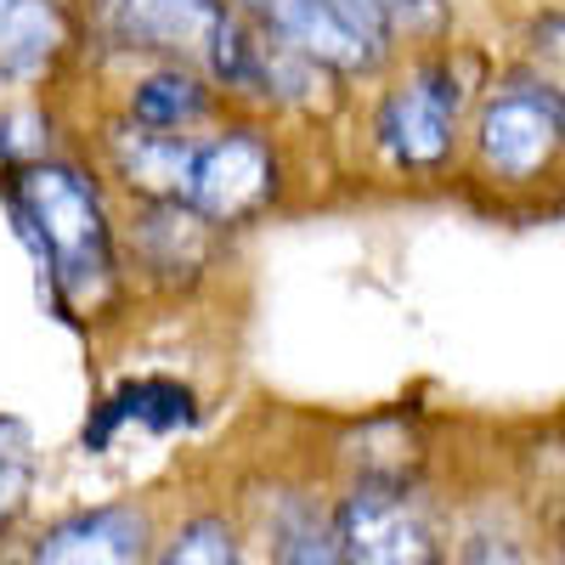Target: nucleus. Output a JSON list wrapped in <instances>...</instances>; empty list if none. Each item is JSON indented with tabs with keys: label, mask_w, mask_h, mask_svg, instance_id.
<instances>
[{
	"label": "nucleus",
	"mask_w": 565,
	"mask_h": 565,
	"mask_svg": "<svg viewBox=\"0 0 565 565\" xmlns=\"http://www.w3.org/2000/svg\"><path fill=\"white\" fill-rule=\"evenodd\" d=\"M148 554V521L136 509H90L57 521L18 565H141Z\"/></svg>",
	"instance_id": "6e6552de"
},
{
	"label": "nucleus",
	"mask_w": 565,
	"mask_h": 565,
	"mask_svg": "<svg viewBox=\"0 0 565 565\" xmlns=\"http://www.w3.org/2000/svg\"><path fill=\"white\" fill-rule=\"evenodd\" d=\"M29 487H34V436L23 418H0V537L23 514Z\"/></svg>",
	"instance_id": "ddd939ff"
},
{
	"label": "nucleus",
	"mask_w": 565,
	"mask_h": 565,
	"mask_svg": "<svg viewBox=\"0 0 565 565\" xmlns=\"http://www.w3.org/2000/svg\"><path fill=\"white\" fill-rule=\"evenodd\" d=\"M204 114H210L204 79L181 74V68L153 74V79H141V85L130 90V119L148 125V130H181V125H193V119H204Z\"/></svg>",
	"instance_id": "9b49d317"
},
{
	"label": "nucleus",
	"mask_w": 565,
	"mask_h": 565,
	"mask_svg": "<svg viewBox=\"0 0 565 565\" xmlns=\"http://www.w3.org/2000/svg\"><path fill=\"white\" fill-rule=\"evenodd\" d=\"M7 193L23 238L34 244L40 266L52 271L63 311L97 317L114 295V238L90 181L68 164H18Z\"/></svg>",
	"instance_id": "f257e3e1"
},
{
	"label": "nucleus",
	"mask_w": 565,
	"mask_h": 565,
	"mask_svg": "<svg viewBox=\"0 0 565 565\" xmlns=\"http://www.w3.org/2000/svg\"><path fill=\"white\" fill-rule=\"evenodd\" d=\"M340 7L345 12H356V18H367L373 29H396L402 18L407 23H418V18H436V7H430V0H340Z\"/></svg>",
	"instance_id": "dca6fc26"
},
{
	"label": "nucleus",
	"mask_w": 565,
	"mask_h": 565,
	"mask_svg": "<svg viewBox=\"0 0 565 565\" xmlns=\"http://www.w3.org/2000/svg\"><path fill=\"white\" fill-rule=\"evenodd\" d=\"M153 565H244V559H238V543H232V532L221 521H193Z\"/></svg>",
	"instance_id": "2eb2a0df"
},
{
	"label": "nucleus",
	"mask_w": 565,
	"mask_h": 565,
	"mask_svg": "<svg viewBox=\"0 0 565 565\" xmlns=\"http://www.w3.org/2000/svg\"><path fill=\"white\" fill-rule=\"evenodd\" d=\"M532 40H537V57L565 74V18H543V23L532 29Z\"/></svg>",
	"instance_id": "a211bd4d"
},
{
	"label": "nucleus",
	"mask_w": 565,
	"mask_h": 565,
	"mask_svg": "<svg viewBox=\"0 0 565 565\" xmlns=\"http://www.w3.org/2000/svg\"><path fill=\"white\" fill-rule=\"evenodd\" d=\"M481 164L503 181H532L565 153V90L532 74L503 79L476 125Z\"/></svg>",
	"instance_id": "f03ea898"
},
{
	"label": "nucleus",
	"mask_w": 565,
	"mask_h": 565,
	"mask_svg": "<svg viewBox=\"0 0 565 565\" xmlns=\"http://www.w3.org/2000/svg\"><path fill=\"white\" fill-rule=\"evenodd\" d=\"M559 565H565V554H559Z\"/></svg>",
	"instance_id": "6ab92c4d"
},
{
	"label": "nucleus",
	"mask_w": 565,
	"mask_h": 565,
	"mask_svg": "<svg viewBox=\"0 0 565 565\" xmlns=\"http://www.w3.org/2000/svg\"><path fill=\"white\" fill-rule=\"evenodd\" d=\"M271 565H345V559H340L334 526H317L311 514H289L282 532H277V559Z\"/></svg>",
	"instance_id": "4468645a"
},
{
	"label": "nucleus",
	"mask_w": 565,
	"mask_h": 565,
	"mask_svg": "<svg viewBox=\"0 0 565 565\" xmlns=\"http://www.w3.org/2000/svg\"><path fill=\"white\" fill-rule=\"evenodd\" d=\"M277 193V164L255 130H226L215 141H199L193 186H186V210L204 221H244Z\"/></svg>",
	"instance_id": "423d86ee"
},
{
	"label": "nucleus",
	"mask_w": 565,
	"mask_h": 565,
	"mask_svg": "<svg viewBox=\"0 0 565 565\" xmlns=\"http://www.w3.org/2000/svg\"><path fill=\"white\" fill-rule=\"evenodd\" d=\"M458 565H532V559H526V548H521V543L503 537V532H476V537L463 543Z\"/></svg>",
	"instance_id": "f3484780"
},
{
	"label": "nucleus",
	"mask_w": 565,
	"mask_h": 565,
	"mask_svg": "<svg viewBox=\"0 0 565 565\" xmlns=\"http://www.w3.org/2000/svg\"><path fill=\"white\" fill-rule=\"evenodd\" d=\"M345 565H441V532L407 481H362L334 514Z\"/></svg>",
	"instance_id": "7ed1b4c3"
},
{
	"label": "nucleus",
	"mask_w": 565,
	"mask_h": 565,
	"mask_svg": "<svg viewBox=\"0 0 565 565\" xmlns=\"http://www.w3.org/2000/svg\"><path fill=\"white\" fill-rule=\"evenodd\" d=\"M458 108H463V74L447 57L424 63L385 97L373 136H380V148L391 153V164H402V170H436L452 153Z\"/></svg>",
	"instance_id": "20e7f679"
},
{
	"label": "nucleus",
	"mask_w": 565,
	"mask_h": 565,
	"mask_svg": "<svg viewBox=\"0 0 565 565\" xmlns=\"http://www.w3.org/2000/svg\"><path fill=\"white\" fill-rule=\"evenodd\" d=\"M193 159H199V141L170 136V130H148L136 125L125 136H114V164L119 175L148 193L153 204H186V186H193Z\"/></svg>",
	"instance_id": "1a4fd4ad"
},
{
	"label": "nucleus",
	"mask_w": 565,
	"mask_h": 565,
	"mask_svg": "<svg viewBox=\"0 0 565 565\" xmlns=\"http://www.w3.org/2000/svg\"><path fill=\"white\" fill-rule=\"evenodd\" d=\"M260 29H271L289 52H300L306 63L340 68V74H362L385 57L391 34L373 29L367 18L345 12L340 0H249Z\"/></svg>",
	"instance_id": "39448f33"
},
{
	"label": "nucleus",
	"mask_w": 565,
	"mask_h": 565,
	"mask_svg": "<svg viewBox=\"0 0 565 565\" xmlns=\"http://www.w3.org/2000/svg\"><path fill=\"white\" fill-rule=\"evenodd\" d=\"M68 45L63 0H0V79L45 74Z\"/></svg>",
	"instance_id": "9d476101"
},
{
	"label": "nucleus",
	"mask_w": 565,
	"mask_h": 565,
	"mask_svg": "<svg viewBox=\"0 0 565 565\" xmlns=\"http://www.w3.org/2000/svg\"><path fill=\"white\" fill-rule=\"evenodd\" d=\"M125 418H141L148 430H175V424H186L193 418V396L186 391H175V385H130V391H119L108 407H103V418H97V430H90L85 441H108V430L114 424H125Z\"/></svg>",
	"instance_id": "f8f14e48"
},
{
	"label": "nucleus",
	"mask_w": 565,
	"mask_h": 565,
	"mask_svg": "<svg viewBox=\"0 0 565 565\" xmlns=\"http://www.w3.org/2000/svg\"><path fill=\"white\" fill-rule=\"evenodd\" d=\"M103 18L125 45L175 52V57H193V63L215 68L221 40L238 12L221 7V0H103Z\"/></svg>",
	"instance_id": "0eeeda50"
}]
</instances>
